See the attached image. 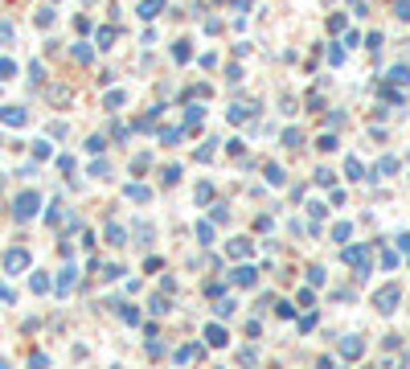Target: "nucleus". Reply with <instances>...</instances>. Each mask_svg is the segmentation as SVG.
I'll return each mask as SVG.
<instances>
[{
	"mask_svg": "<svg viewBox=\"0 0 410 369\" xmlns=\"http://www.w3.org/2000/svg\"><path fill=\"white\" fill-rule=\"evenodd\" d=\"M107 238H111V242H115V246H119V242H123V238H128V234H123V230H119V226H111V230H107Z\"/></svg>",
	"mask_w": 410,
	"mask_h": 369,
	"instance_id": "15",
	"label": "nucleus"
},
{
	"mask_svg": "<svg viewBox=\"0 0 410 369\" xmlns=\"http://www.w3.org/2000/svg\"><path fill=\"white\" fill-rule=\"evenodd\" d=\"M197 353H201L197 345H185V349H177V361H181V365H185V361H197Z\"/></svg>",
	"mask_w": 410,
	"mask_h": 369,
	"instance_id": "9",
	"label": "nucleus"
},
{
	"mask_svg": "<svg viewBox=\"0 0 410 369\" xmlns=\"http://www.w3.org/2000/svg\"><path fill=\"white\" fill-rule=\"evenodd\" d=\"M5 267H9V271H25V267H29V255H25V251H9Z\"/></svg>",
	"mask_w": 410,
	"mask_h": 369,
	"instance_id": "4",
	"label": "nucleus"
},
{
	"mask_svg": "<svg viewBox=\"0 0 410 369\" xmlns=\"http://www.w3.org/2000/svg\"><path fill=\"white\" fill-rule=\"evenodd\" d=\"M0 119L17 128V123H25V111H21V107H5V111H0Z\"/></svg>",
	"mask_w": 410,
	"mask_h": 369,
	"instance_id": "5",
	"label": "nucleus"
},
{
	"mask_svg": "<svg viewBox=\"0 0 410 369\" xmlns=\"http://www.w3.org/2000/svg\"><path fill=\"white\" fill-rule=\"evenodd\" d=\"M17 74V66H13V61H0V78H13Z\"/></svg>",
	"mask_w": 410,
	"mask_h": 369,
	"instance_id": "16",
	"label": "nucleus"
},
{
	"mask_svg": "<svg viewBox=\"0 0 410 369\" xmlns=\"http://www.w3.org/2000/svg\"><path fill=\"white\" fill-rule=\"evenodd\" d=\"M160 9H164V0H144V5H140V17H148V21H152Z\"/></svg>",
	"mask_w": 410,
	"mask_h": 369,
	"instance_id": "7",
	"label": "nucleus"
},
{
	"mask_svg": "<svg viewBox=\"0 0 410 369\" xmlns=\"http://www.w3.org/2000/svg\"><path fill=\"white\" fill-rule=\"evenodd\" d=\"M283 144H287V148H300V132H296V128L283 132Z\"/></svg>",
	"mask_w": 410,
	"mask_h": 369,
	"instance_id": "13",
	"label": "nucleus"
},
{
	"mask_svg": "<svg viewBox=\"0 0 410 369\" xmlns=\"http://www.w3.org/2000/svg\"><path fill=\"white\" fill-rule=\"evenodd\" d=\"M246 251H250V242H246V238H234V242H230V255H238V259H242Z\"/></svg>",
	"mask_w": 410,
	"mask_h": 369,
	"instance_id": "12",
	"label": "nucleus"
},
{
	"mask_svg": "<svg viewBox=\"0 0 410 369\" xmlns=\"http://www.w3.org/2000/svg\"><path fill=\"white\" fill-rule=\"evenodd\" d=\"M398 287H382V291H377L373 295V303H377V312H394V303H398Z\"/></svg>",
	"mask_w": 410,
	"mask_h": 369,
	"instance_id": "3",
	"label": "nucleus"
},
{
	"mask_svg": "<svg viewBox=\"0 0 410 369\" xmlns=\"http://www.w3.org/2000/svg\"><path fill=\"white\" fill-rule=\"evenodd\" d=\"M205 341H209V345H226V328L209 324V328H205Z\"/></svg>",
	"mask_w": 410,
	"mask_h": 369,
	"instance_id": "6",
	"label": "nucleus"
},
{
	"mask_svg": "<svg viewBox=\"0 0 410 369\" xmlns=\"http://www.w3.org/2000/svg\"><path fill=\"white\" fill-rule=\"evenodd\" d=\"M70 287H74V271L66 267V271H62V279H57V291H62V295H66Z\"/></svg>",
	"mask_w": 410,
	"mask_h": 369,
	"instance_id": "10",
	"label": "nucleus"
},
{
	"mask_svg": "<svg viewBox=\"0 0 410 369\" xmlns=\"http://www.w3.org/2000/svg\"><path fill=\"white\" fill-rule=\"evenodd\" d=\"M344 263H353L357 275H369V251L365 246H349V251H344Z\"/></svg>",
	"mask_w": 410,
	"mask_h": 369,
	"instance_id": "2",
	"label": "nucleus"
},
{
	"mask_svg": "<svg viewBox=\"0 0 410 369\" xmlns=\"http://www.w3.org/2000/svg\"><path fill=\"white\" fill-rule=\"evenodd\" d=\"M234 279L246 287V283H255V267H242V271H234Z\"/></svg>",
	"mask_w": 410,
	"mask_h": 369,
	"instance_id": "11",
	"label": "nucleus"
},
{
	"mask_svg": "<svg viewBox=\"0 0 410 369\" xmlns=\"http://www.w3.org/2000/svg\"><path fill=\"white\" fill-rule=\"evenodd\" d=\"M340 353H344V357H361V341H357V336H349V341H340Z\"/></svg>",
	"mask_w": 410,
	"mask_h": 369,
	"instance_id": "8",
	"label": "nucleus"
},
{
	"mask_svg": "<svg viewBox=\"0 0 410 369\" xmlns=\"http://www.w3.org/2000/svg\"><path fill=\"white\" fill-rule=\"evenodd\" d=\"M33 213H37V193H21V197L13 201V218H17V222H29Z\"/></svg>",
	"mask_w": 410,
	"mask_h": 369,
	"instance_id": "1",
	"label": "nucleus"
},
{
	"mask_svg": "<svg viewBox=\"0 0 410 369\" xmlns=\"http://www.w3.org/2000/svg\"><path fill=\"white\" fill-rule=\"evenodd\" d=\"M344 172H349V180H357V176H361V164H357V160H349V164H344Z\"/></svg>",
	"mask_w": 410,
	"mask_h": 369,
	"instance_id": "14",
	"label": "nucleus"
}]
</instances>
